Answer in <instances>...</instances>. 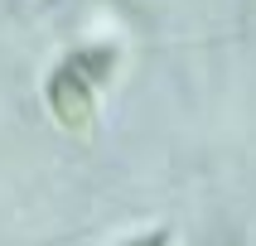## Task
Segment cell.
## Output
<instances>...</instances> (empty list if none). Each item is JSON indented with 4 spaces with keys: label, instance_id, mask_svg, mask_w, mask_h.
I'll use <instances>...</instances> for the list:
<instances>
[{
    "label": "cell",
    "instance_id": "2",
    "mask_svg": "<svg viewBox=\"0 0 256 246\" xmlns=\"http://www.w3.org/2000/svg\"><path fill=\"white\" fill-rule=\"evenodd\" d=\"M68 63H72L78 72H82L87 82H106V77H112V63H116V53H112V48H87V53H72Z\"/></svg>",
    "mask_w": 256,
    "mask_h": 246
},
{
    "label": "cell",
    "instance_id": "3",
    "mask_svg": "<svg viewBox=\"0 0 256 246\" xmlns=\"http://www.w3.org/2000/svg\"><path fill=\"white\" fill-rule=\"evenodd\" d=\"M126 246H170V237H164V232H150V237H136V242H126Z\"/></svg>",
    "mask_w": 256,
    "mask_h": 246
},
{
    "label": "cell",
    "instance_id": "1",
    "mask_svg": "<svg viewBox=\"0 0 256 246\" xmlns=\"http://www.w3.org/2000/svg\"><path fill=\"white\" fill-rule=\"evenodd\" d=\"M48 101H54V116L63 126H87V116H92V82H87L82 72L63 63V68L48 77Z\"/></svg>",
    "mask_w": 256,
    "mask_h": 246
}]
</instances>
